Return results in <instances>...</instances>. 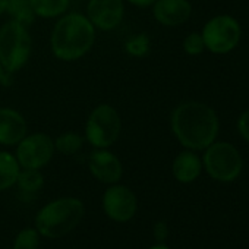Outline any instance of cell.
Here are the masks:
<instances>
[{
    "mask_svg": "<svg viewBox=\"0 0 249 249\" xmlns=\"http://www.w3.org/2000/svg\"><path fill=\"white\" fill-rule=\"evenodd\" d=\"M54 150V140L44 134H27L21 142L17 145L15 157L21 166V169H44L53 159Z\"/></svg>",
    "mask_w": 249,
    "mask_h": 249,
    "instance_id": "8",
    "label": "cell"
},
{
    "mask_svg": "<svg viewBox=\"0 0 249 249\" xmlns=\"http://www.w3.org/2000/svg\"><path fill=\"white\" fill-rule=\"evenodd\" d=\"M202 153V169L213 180L220 183H230L242 175V154L230 142L214 141Z\"/></svg>",
    "mask_w": 249,
    "mask_h": 249,
    "instance_id": "5",
    "label": "cell"
},
{
    "mask_svg": "<svg viewBox=\"0 0 249 249\" xmlns=\"http://www.w3.org/2000/svg\"><path fill=\"white\" fill-rule=\"evenodd\" d=\"M88 170L95 180L107 186L119 183L123 176L122 161L108 148H94L88 156Z\"/></svg>",
    "mask_w": 249,
    "mask_h": 249,
    "instance_id": "11",
    "label": "cell"
},
{
    "mask_svg": "<svg viewBox=\"0 0 249 249\" xmlns=\"http://www.w3.org/2000/svg\"><path fill=\"white\" fill-rule=\"evenodd\" d=\"M36 18L53 19L60 18L69 9L71 0H30Z\"/></svg>",
    "mask_w": 249,
    "mask_h": 249,
    "instance_id": "16",
    "label": "cell"
},
{
    "mask_svg": "<svg viewBox=\"0 0 249 249\" xmlns=\"http://www.w3.org/2000/svg\"><path fill=\"white\" fill-rule=\"evenodd\" d=\"M17 186L22 195H36L44 186V176L41 170L37 169H21L17 179Z\"/></svg>",
    "mask_w": 249,
    "mask_h": 249,
    "instance_id": "17",
    "label": "cell"
},
{
    "mask_svg": "<svg viewBox=\"0 0 249 249\" xmlns=\"http://www.w3.org/2000/svg\"><path fill=\"white\" fill-rule=\"evenodd\" d=\"M104 214L114 223L131 221L138 210V198L126 185H108L101 198Z\"/></svg>",
    "mask_w": 249,
    "mask_h": 249,
    "instance_id": "9",
    "label": "cell"
},
{
    "mask_svg": "<svg viewBox=\"0 0 249 249\" xmlns=\"http://www.w3.org/2000/svg\"><path fill=\"white\" fill-rule=\"evenodd\" d=\"M150 49H151V41L147 34L132 36L124 43V50L132 57H144L150 53Z\"/></svg>",
    "mask_w": 249,
    "mask_h": 249,
    "instance_id": "21",
    "label": "cell"
},
{
    "mask_svg": "<svg viewBox=\"0 0 249 249\" xmlns=\"http://www.w3.org/2000/svg\"><path fill=\"white\" fill-rule=\"evenodd\" d=\"M6 14L12 21H17L25 27H30L36 19L30 0H6Z\"/></svg>",
    "mask_w": 249,
    "mask_h": 249,
    "instance_id": "18",
    "label": "cell"
},
{
    "mask_svg": "<svg viewBox=\"0 0 249 249\" xmlns=\"http://www.w3.org/2000/svg\"><path fill=\"white\" fill-rule=\"evenodd\" d=\"M202 160L196 151L183 150L172 163V175L180 183H192L202 173Z\"/></svg>",
    "mask_w": 249,
    "mask_h": 249,
    "instance_id": "14",
    "label": "cell"
},
{
    "mask_svg": "<svg viewBox=\"0 0 249 249\" xmlns=\"http://www.w3.org/2000/svg\"><path fill=\"white\" fill-rule=\"evenodd\" d=\"M6 14V0H0V17Z\"/></svg>",
    "mask_w": 249,
    "mask_h": 249,
    "instance_id": "28",
    "label": "cell"
},
{
    "mask_svg": "<svg viewBox=\"0 0 249 249\" xmlns=\"http://www.w3.org/2000/svg\"><path fill=\"white\" fill-rule=\"evenodd\" d=\"M182 47H183V52L188 54V56H199L205 52V44H204V38L201 36V33H189L183 43H182Z\"/></svg>",
    "mask_w": 249,
    "mask_h": 249,
    "instance_id": "22",
    "label": "cell"
},
{
    "mask_svg": "<svg viewBox=\"0 0 249 249\" xmlns=\"http://www.w3.org/2000/svg\"><path fill=\"white\" fill-rule=\"evenodd\" d=\"M205 50L213 54H227L233 52L242 40V27L230 15H217L208 19L201 31Z\"/></svg>",
    "mask_w": 249,
    "mask_h": 249,
    "instance_id": "7",
    "label": "cell"
},
{
    "mask_svg": "<svg viewBox=\"0 0 249 249\" xmlns=\"http://www.w3.org/2000/svg\"><path fill=\"white\" fill-rule=\"evenodd\" d=\"M170 128L183 148L199 153L217 141L220 120L213 107L202 101L189 100L173 108Z\"/></svg>",
    "mask_w": 249,
    "mask_h": 249,
    "instance_id": "1",
    "label": "cell"
},
{
    "mask_svg": "<svg viewBox=\"0 0 249 249\" xmlns=\"http://www.w3.org/2000/svg\"><path fill=\"white\" fill-rule=\"evenodd\" d=\"M85 138L79 135L78 132H63L54 140V150L56 153H60L62 156H75L78 154L84 147Z\"/></svg>",
    "mask_w": 249,
    "mask_h": 249,
    "instance_id": "19",
    "label": "cell"
},
{
    "mask_svg": "<svg viewBox=\"0 0 249 249\" xmlns=\"http://www.w3.org/2000/svg\"><path fill=\"white\" fill-rule=\"evenodd\" d=\"M148 249H170V248L166 243H156V245L150 246Z\"/></svg>",
    "mask_w": 249,
    "mask_h": 249,
    "instance_id": "27",
    "label": "cell"
},
{
    "mask_svg": "<svg viewBox=\"0 0 249 249\" xmlns=\"http://www.w3.org/2000/svg\"><path fill=\"white\" fill-rule=\"evenodd\" d=\"M169 224L164 220H159L153 226V236L157 240V243H164L169 237Z\"/></svg>",
    "mask_w": 249,
    "mask_h": 249,
    "instance_id": "24",
    "label": "cell"
},
{
    "mask_svg": "<svg viewBox=\"0 0 249 249\" xmlns=\"http://www.w3.org/2000/svg\"><path fill=\"white\" fill-rule=\"evenodd\" d=\"M85 17L100 31L116 30L124 17L123 0H88Z\"/></svg>",
    "mask_w": 249,
    "mask_h": 249,
    "instance_id": "10",
    "label": "cell"
},
{
    "mask_svg": "<svg viewBox=\"0 0 249 249\" xmlns=\"http://www.w3.org/2000/svg\"><path fill=\"white\" fill-rule=\"evenodd\" d=\"M33 52V38L28 27L9 21L0 28V63L9 72L15 73L30 60Z\"/></svg>",
    "mask_w": 249,
    "mask_h": 249,
    "instance_id": "4",
    "label": "cell"
},
{
    "mask_svg": "<svg viewBox=\"0 0 249 249\" xmlns=\"http://www.w3.org/2000/svg\"><path fill=\"white\" fill-rule=\"evenodd\" d=\"M21 166L15 154L9 151H0V192L8 191L17 185Z\"/></svg>",
    "mask_w": 249,
    "mask_h": 249,
    "instance_id": "15",
    "label": "cell"
},
{
    "mask_svg": "<svg viewBox=\"0 0 249 249\" xmlns=\"http://www.w3.org/2000/svg\"><path fill=\"white\" fill-rule=\"evenodd\" d=\"M85 215L81 199L63 196L46 204L36 215V229L43 237L59 239L75 230Z\"/></svg>",
    "mask_w": 249,
    "mask_h": 249,
    "instance_id": "3",
    "label": "cell"
},
{
    "mask_svg": "<svg viewBox=\"0 0 249 249\" xmlns=\"http://www.w3.org/2000/svg\"><path fill=\"white\" fill-rule=\"evenodd\" d=\"M131 5L137 6V8H150L154 5L156 0H126Z\"/></svg>",
    "mask_w": 249,
    "mask_h": 249,
    "instance_id": "26",
    "label": "cell"
},
{
    "mask_svg": "<svg viewBox=\"0 0 249 249\" xmlns=\"http://www.w3.org/2000/svg\"><path fill=\"white\" fill-rule=\"evenodd\" d=\"M236 129H237V134L239 137L249 144V108L242 111L240 116L237 117V122H236Z\"/></svg>",
    "mask_w": 249,
    "mask_h": 249,
    "instance_id": "23",
    "label": "cell"
},
{
    "mask_svg": "<svg viewBox=\"0 0 249 249\" xmlns=\"http://www.w3.org/2000/svg\"><path fill=\"white\" fill-rule=\"evenodd\" d=\"M151 8L154 19L169 28L183 25L192 15L191 0H156Z\"/></svg>",
    "mask_w": 249,
    "mask_h": 249,
    "instance_id": "12",
    "label": "cell"
},
{
    "mask_svg": "<svg viewBox=\"0 0 249 249\" xmlns=\"http://www.w3.org/2000/svg\"><path fill=\"white\" fill-rule=\"evenodd\" d=\"M12 81V73H9L3 66L0 63V84L2 85H11Z\"/></svg>",
    "mask_w": 249,
    "mask_h": 249,
    "instance_id": "25",
    "label": "cell"
},
{
    "mask_svg": "<svg viewBox=\"0 0 249 249\" xmlns=\"http://www.w3.org/2000/svg\"><path fill=\"white\" fill-rule=\"evenodd\" d=\"M40 239L41 234L36 227H25L17 234L12 249H40Z\"/></svg>",
    "mask_w": 249,
    "mask_h": 249,
    "instance_id": "20",
    "label": "cell"
},
{
    "mask_svg": "<svg viewBox=\"0 0 249 249\" xmlns=\"http://www.w3.org/2000/svg\"><path fill=\"white\" fill-rule=\"evenodd\" d=\"M95 43V28L84 14H65L56 22L50 47L56 59L62 62H75L84 57Z\"/></svg>",
    "mask_w": 249,
    "mask_h": 249,
    "instance_id": "2",
    "label": "cell"
},
{
    "mask_svg": "<svg viewBox=\"0 0 249 249\" xmlns=\"http://www.w3.org/2000/svg\"><path fill=\"white\" fill-rule=\"evenodd\" d=\"M85 141L94 148H110L119 140L122 132V119L119 111L101 103L95 106L85 122Z\"/></svg>",
    "mask_w": 249,
    "mask_h": 249,
    "instance_id": "6",
    "label": "cell"
},
{
    "mask_svg": "<svg viewBox=\"0 0 249 249\" xmlns=\"http://www.w3.org/2000/svg\"><path fill=\"white\" fill-rule=\"evenodd\" d=\"M28 134V123L22 113L12 107H0V145L17 147Z\"/></svg>",
    "mask_w": 249,
    "mask_h": 249,
    "instance_id": "13",
    "label": "cell"
}]
</instances>
